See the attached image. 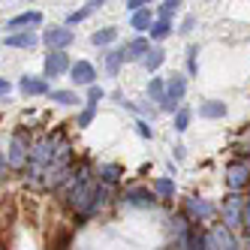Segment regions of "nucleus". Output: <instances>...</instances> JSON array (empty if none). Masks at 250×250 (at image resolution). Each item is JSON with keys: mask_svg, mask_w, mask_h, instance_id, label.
<instances>
[{"mask_svg": "<svg viewBox=\"0 0 250 250\" xmlns=\"http://www.w3.org/2000/svg\"><path fill=\"white\" fill-rule=\"evenodd\" d=\"M69 69V58L63 55V51H51V55H45V76H61Z\"/></svg>", "mask_w": 250, "mask_h": 250, "instance_id": "6e6552de", "label": "nucleus"}, {"mask_svg": "<svg viewBox=\"0 0 250 250\" xmlns=\"http://www.w3.org/2000/svg\"><path fill=\"white\" fill-rule=\"evenodd\" d=\"M244 205H247V199H244V196H238V193H232V196H226V199H223V223L229 229H235V226L244 223Z\"/></svg>", "mask_w": 250, "mask_h": 250, "instance_id": "20e7f679", "label": "nucleus"}, {"mask_svg": "<svg viewBox=\"0 0 250 250\" xmlns=\"http://www.w3.org/2000/svg\"><path fill=\"white\" fill-rule=\"evenodd\" d=\"M169 30H172V21L157 19V21H154V27H151V37H154V40H166V37H169Z\"/></svg>", "mask_w": 250, "mask_h": 250, "instance_id": "6ab92c4d", "label": "nucleus"}, {"mask_svg": "<svg viewBox=\"0 0 250 250\" xmlns=\"http://www.w3.org/2000/svg\"><path fill=\"white\" fill-rule=\"evenodd\" d=\"M124 202L139 205V208H151V205H154V193L145 190V187H130L127 193H124Z\"/></svg>", "mask_w": 250, "mask_h": 250, "instance_id": "1a4fd4ad", "label": "nucleus"}, {"mask_svg": "<svg viewBox=\"0 0 250 250\" xmlns=\"http://www.w3.org/2000/svg\"><path fill=\"white\" fill-rule=\"evenodd\" d=\"M142 63H145V69H151V73H154V69L163 63V51H160V48H151V55L142 61Z\"/></svg>", "mask_w": 250, "mask_h": 250, "instance_id": "4be33fe9", "label": "nucleus"}, {"mask_svg": "<svg viewBox=\"0 0 250 250\" xmlns=\"http://www.w3.org/2000/svg\"><path fill=\"white\" fill-rule=\"evenodd\" d=\"M94 79H97V73H94V66L87 63V61H79L73 66V82L76 84H91L94 87Z\"/></svg>", "mask_w": 250, "mask_h": 250, "instance_id": "f8f14e48", "label": "nucleus"}, {"mask_svg": "<svg viewBox=\"0 0 250 250\" xmlns=\"http://www.w3.org/2000/svg\"><path fill=\"white\" fill-rule=\"evenodd\" d=\"M94 112H97V103H87V109L79 115V127H87V124L94 121Z\"/></svg>", "mask_w": 250, "mask_h": 250, "instance_id": "bb28decb", "label": "nucleus"}, {"mask_svg": "<svg viewBox=\"0 0 250 250\" xmlns=\"http://www.w3.org/2000/svg\"><path fill=\"white\" fill-rule=\"evenodd\" d=\"M199 115L202 118H223L226 115V105L223 103H205L202 109H199Z\"/></svg>", "mask_w": 250, "mask_h": 250, "instance_id": "f3484780", "label": "nucleus"}, {"mask_svg": "<svg viewBox=\"0 0 250 250\" xmlns=\"http://www.w3.org/2000/svg\"><path fill=\"white\" fill-rule=\"evenodd\" d=\"M103 97V91H100V87H91V97H87V103H97Z\"/></svg>", "mask_w": 250, "mask_h": 250, "instance_id": "f704fd0d", "label": "nucleus"}, {"mask_svg": "<svg viewBox=\"0 0 250 250\" xmlns=\"http://www.w3.org/2000/svg\"><path fill=\"white\" fill-rule=\"evenodd\" d=\"M115 37H118V30H112V27L97 30L94 33V45H109V42H115Z\"/></svg>", "mask_w": 250, "mask_h": 250, "instance_id": "412c9836", "label": "nucleus"}, {"mask_svg": "<svg viewBox=\"0 0 250 250\" xmlns=\"http://www.w3.org/2000/svg\"><path fill=\"white\" fill-rule=\"evenodd\" d=\"M211 235H214V244H217V250H238V244H235V238H232L229 226L217 223V226L211 229Z\"/></svg>", "mask_w": 250, "mask_h": 250, "instance_id": "9b49d317", "label": "nucleus"}, {"mask_svg": "<svg viewBox=\"0 0 250 250\" xmlns=\"http://www.w3.org/2000/svg\"><path fill=\"white\" fill-rule=\"evenodd\" d=\"M9 91H12V84H9V82H6V79H3V82H0V94H3V100H6V97H9Z\"/></svg>", "mask_w": 250, "mask_h": 250, "instance_id": "473e14b6", "label": "nucleus"}, {"mask_svg": "<svg viewBox=\"0 0 250 250\" xmlns=\"http://www.w3.org/2000/svg\"><path fill=\"white\" fill-rule=\"evenodd\" d=\"M148 91L160 100V103H163L166 100V94H163V82H160V79H151V87H148Z\"/></svg>", "mask_w": 250, "mask_h": 250, "instance_id": "c756f323", "label": "nucleus"}, {"mask_svg": "<svg viewBox=\"0 0 250 250\" xmlns=\"http://www.w3.org/2000/svg\"><path fill=\"white\" fill-rule=\"evenodd\" d=\"M118 175H121V169H118L115 163L103 166V169H100V184H105V187H109V184H115V181H118Z\"/></svg>", "mask_w": 250, "mask_h": 250, "instance_id": "a211bd4d", "label": "nucleus"}, {"mask_svg": "<svg viewBox=\"0 0 250 250\" xmlns=\"http://www.w3.org/2000/svg\"><path fill=\"white\" fill-rule=\"evenodd\" d=\"M42 21V15L40 12H21V15H15V19H9V30H15V27H27V24H40Z\"/></svg>", "mask_w": 250, "mask_h": 250, "instance_id": "2eb2a0df", "label": "nucleus"}, {"mask_svg": "<svg viewBox=\"0 0 250 250\" xmlns=\"http://www.w3.org/2000/svg\"><path fill=\"white\" fill-rule=\"evenodd\" d=\"M154 190H157V196H172L175 193V184L169 181V178H160V181L154 184Z\"/></svg>", "mask_w": 250, "mask_h": 250, "instance_id": "393cba45", "label": "nucleus"}, {"mask_svg": "<svg viewBox=\"0 0 250 250\" xmlns=\"http://www.w3.org/2000/svg\"><path fill=\"white\" fill-rule=\"evenodd\" d=\"M3 45H9V48H33V45H37V37H33L30 30H24V33H12V37L3 40Z\"/></svg>", "mask_w": 250, "mask_h": 250, "instance_id": "4468645a", "label": "nucleus"}, {"mask_svg": "<svg viewBox=\"0 0 250 250\" xmlns=\"http://www.w3.org/2000/svg\"><path fill=\"white\" fill-rule=\"evenodd\" d=\"M205 250H217V244H214V235H211V232H205Z\"/></svg>", "mask_w": 250, "mask_h": 250, "instance_id": "2f4dec72", "label": "nucleus"}, {"mask_svg": "<svg viewBox=\"0 0 250 250\" xmlns=\"http://www.w3.org/2000/svg\"><path fill=\"white\" fill-rule=\"evenodd\" d=\"M33 154V145H30V136L24 130H15L12 139H9V166L12 169H21L27 163V157Z\"/></svg>", "mask_w": 250, "mask_h": 250, "instance_id": "7ed1b4c3", "label": "nucleus"}, {"mask_svg": "<svg viewBox=\"0 0 250 250\" xmlns=\"http://www.w3.org/2000/svg\"><path fill=\"white\" fill-rule=\"evenodd\" d=\"M124 55L127 58H142V55H151V45H148V40H133L130 45H124Z\"/></svg>", "mask_w": 250, "mask_h": 250, "instance_id": "dca6fc26", "label": "nucleus"}, {"mask_svg": "<svg viewBox=\"0 0 250 250\" xmlns=\"http://www.w3.org/2000/svg\"><path fill=\"white\" fill-rule=\"evenodd\" d=\"M42 40L51 45V51H61V48H66L69 42H73V30H66V27H51V30H45Z\"/></svg>", "mask_w": 250, "mask_h": 250, "instance_id": "0eeeda50", "label": "nucleus"}, {"mask_svg": "<svg viewBox=\"0 0 250 250\" xmlns=\"http://www.w3.org/2000/svg\"><path fill=\"white\" fill-rule=\"evenodd\" d=\"M247 181H250V163H247V160H235V163L226 166V184L235 193L241 187H247Z\"/></svg>", "mask_w": 250, "mask_h": 250, "instance_id": "39448f33", "label": "nucleus"}, {"mask_svg": "<svg viewBox=\"0 0 250 250\" xmlns=\"http://www.w3.org/2000/svg\"><path fill=\"white\" fill-rule=\"evenodd\" d=\"M121 61H127L124 48H121V51H112V55H109V63H105V69H109V73L115 76V73H118V66H121Z\"/></svg>", "mask_w": 250, "mask_h": 250, "instance_id": "b1692460", "label": "nucleus"}, {"mask_svg": "<svg viewBox=\"0 0 250 250\" xmlns=\"http://www.w3.org/2000/svg\"><path fill=\"white\" fill-rule=\"evenodd\" d=\"M45 91H48L45 79H37V76L21 79V94H27V97H40V94H45Z\"/></svg>", "mask_w": 250, "mask_h": 250, "instance_id": "ddd939ff", "label": "nucleus"}, {"mask_svg": "<svg viewBox=\"0 0 250 250\" xmlns=\"http://www.w3.org/2000/svg\"><path fill=\"white\" fill-rule=\"evenodd\" d=\"M63 133L58 130V133H48V136H42L40 142H33V154H30V163H27V181H33V184H40V178H42V172L48 169V163L58 157V151H61V145H63Z\"/></svg>", "mask_w": 250, "mask_h": 250, "instance_id": "f03ea898", "label": "nucleus"}, {"mask_svg": "<svg viewBox=\"0 0 250 250\" xmlns=\"http://www.w3.org/2000/svg\"><path fill=\"white\" fill-rule=\"evenodd\" d=\"M184 91H187V82H184V76H169V84H166V100H163V109L166 112H172L175 105H178V100L184 97Z\"/></svg>", "mask_w": 250, "mask_h": 250, "instance_id": "423d86ee", "label": "nucleus"}, {"mask_svg": "<svg viewBox=\"0 0 250 250\" xmlns=\"http://www.w3.org/2000/svg\"><path fill=\"white\" fill-rule=\"evenodd\" d=\"M187 124H190V112H178V118H175V130H187Z\"/></svg>", "mask_w": 250, "mask_h": 250, "instance_id": "7c9ffc66", "label": "nucleus"}, {"mask_svg": "<svg viewBox=\"0 0 250 250\" xmlns=\"http://www.w3.org/2000/svg\"><path fill=\"white\" fill-rule=\"evenodd\" d=\"M187 214H190L193 220H208L211 214H214V205L205 202V199H199V196H193V199H187Z\"/></svg>", "mask_w": 250, "mask_h": 250, "instance_id": "9d476101", "label": "nucleus"}, {"mask_svg": "<svg viewBox=\"0 0 250 250\" xmlns=\"http://www.w3.org/2000/svg\"><path fill=\"white\" fill-rule=\"evenodd\" d=\"M97 6H100V3H87V6H84L82 12H73V15H69V24H76V21H82V19H87V15H91V12H94Z\"/></svg>", "mask_w": 250, "mask_h": 250, "instance_id": "cd10ccee", "label": "nucleus"}, {"mask_svg": "<svg viewBox=\"0 0 250 250\" xmlns=\"http://www.w3.org/2000/svg\"><path fill=\"white\" fill-rule=\"evenodd\" d=\"M142 6H145L142 0H130V3H127V9H133V12H142Z\"/></svg>", "mask_w": 250, "mask_h": 250, "instance_id": "72a5a7b5", "label": "nucleus"}, {"mask_svg": "<svg viewBox=\"0 0 250 250\" xmlns=\"http://www.w3.org/2000/svg\"><path fill=\"white\" fill-rule=\"evenodd\" d=\"M130 24H133L136 30H145V27H154V21H151V12H148V9H142V12H136Z\"/></svg>", "mask_w": 250, "mask_h": 250, "instance_id": "aec40b11", "label": "nucleus"}, {"mask_svg": "<svg viewBox=\"0 0 250 250\" xmlns=\"http://www.w3.org/2000/svg\"><path fill=\"white\" fill-rule=\"evenodd\" d=\"M51 100L61 103V105H73V103H79V97H76L73 91H55V94H51Z\"/></svg>", "mask_w": 250, "mask_h": 250, "instance_id": "5701e85b", "label": "nucleus"}, {"mask_svg": "<svg viewBox=\"0 0 250 250\" xmlns=\"http://www.w3.org/2000/svg\"><path fill=\"white\" fill-rule=\"evenodd\" d=\"M178 12V3H172V0H166V3H160V19H172V15Z\"/></svg>", "mask_w": 250, "mask_h": 250, "instance_id": "c85d7f7f", "label": "nucleus"}, {"mask_svg": "<svg viewBox=\"0 0 250 250\" xmlns=\"http://www.w3.org/2000/svg\"><path fill=\"white\" fill-rule=\"evenodd\" d=\"M97 196H100V181L91 175L87 166H79V172L69 175V184H66V199L79 214H94L97 205Z\"/></svg>", "mask_w": 250, "mask_h": 250, "instance_id": "f257e3e1", "label": "nucleus"}, {"mask_svg": "<svg viewBox=\"0 0 250 250\" xmlns=\"http://www.w3.org/2000/svg\"><path fill=\"white\" fill-rule=\"evenodd\" d=\"M184 250H205V232H202V235H199V232H193Z\"/></svg>", "mask_w": 250, "mask_h": 250, "instance_id": "a878e982", "label": "nucleus"}]
</instances>
